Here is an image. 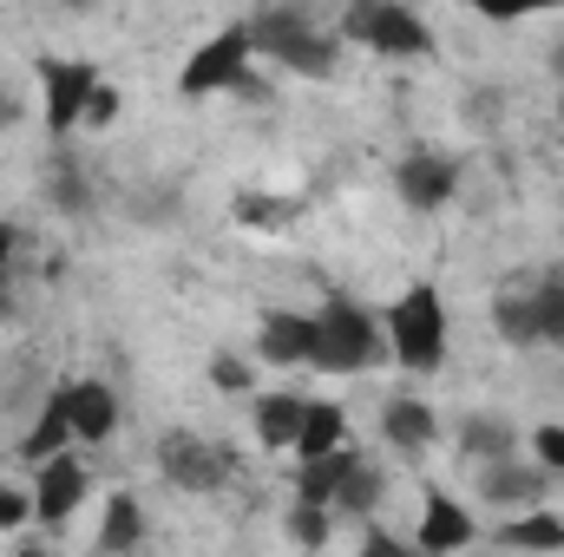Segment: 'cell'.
<instances>
[{"mask_svg":"<svg viewBox=\"0 0 564 557\" xmlns=\"http://www.w3.org/2000/svg\"><path fill=\"white\" fill-rule=\"evenodd\" d=\"M257 59V33H250V20H237V26H217L204 46H191V59L177 66V92L184 99H210V92H230L237 86V73Z\"/></svg>","mask_w":564,"mask_h":557,"instance_id":"obj_5","label":"cell"},{"mask_svg":"<svg viewBox=\"0 0 564 557\" xmlns=\"http://www.w3.org/2000/svg\"><path fill=\"white\" fill-rule=\"evenodd\" d=\"M20 125V99L13 92H0V132H13Z\"/></svg>","mask_w":564,"mask_h":557,"instance_id":"obj_36","label":"cell"},{"mask_svg":"<svg viewBox=\"0 0 564 557\" xmlns=\"http://www.w3.org/2000/svg\"><path fill=\"white\" fill-rule=\"evenodd\" d=\"M139 545H144V505L132 492H112L106 518H99V551H139Z\"/></svg>","mask_w":564,"mask_h":557,"instance_id":"obj_22","label":"cell"},{"mask_svg":"<svg viewBox=\"0 0 564 557\" xmlns=\"http://www.w3.org/2000/svg\"><path fill=\"white\" fill-rule=\"evenodd\" d=\"M86 492H93V479H86V466H79V452H73V446H66V452H53V459H40V472H33V525L66 532V525H73V512L86 505Z\"/></svg>","mask_w":564,"mask_h":557,"instance_id":"obj_8","label":"cell"},{"mask_svg":"<svg viewBox=\"0 0 564 557\" xmlns=\"http://www.w3.org/2000/svg\"><path fill=\"white\" fill-rule=\"evenodd\" d=\"M335 33L368 46V53H381V59H426L433 53V26L401 0H355Z\"/></svg>","mask_w":564,"mask_h":557,"instance_id":"obj_4","label":"cell"},{"mask_svg":"<svg viewBox=\"0 0 564 557\" xmlns=\"http://www.w3.org/2000/svg\"><path fill=\"white\" fill-rule=\"evenodd\" d=\"M361 459V446L355 439H341V446H328V452H315V459H295V499H315V505H328L335 499V485L348 479V466Z\"/></svg>","mask_w":564,"mask_h":557,"instance_id":"obj_16","label":"cell"},{"mask_svg":"<svg viewBox=\"0 0 564 557\" xmlns=\"http://www.w3.org/2000/svg\"><path fill=\"white\" fill-rule=\"evenodd\" d=\"M552 79H558V86H564V40H558V46H552Z\"/></svg>","mask_w":564,"mask_h":557,"instance_id":"obj_37","label":"cell"},{"mask_svg":"<svg viewBox=\"0 0 564 557\" xmlns=\"http://www.w3.org/2000/svg\"><path fill=\"white\" fill-rule=\"evenodd\" d=\"M492 328L506 348H539V315H532V295H499L492 302Z\"/></svg>","mask_w":564,"mask_h":557,"instance_id":"obj_24","label":"cell"},{"mask_svg":"<svg viewBox=\"0 0 564 557\" xmlns=\"http://www.w3.org/2000/svg\"><path fill=\"white\" fill-rule=\"evenodd\" d=\"M375 361H388V328L381 315H368L355 295H328L315 308V361L322 374H368Z\"/></svg>","mask_w":564,"mask_h":557,"instance_id":"obj_2","label":"cell"},{"mask_svg":"<svg viewBox=\"0 0 564 557\" xmlns=\"http://www.w3.org/2000/svg\"><path fill=\"white\" fill-rule=\"evenodd\" d=\"M361 545H368L375 557H394V551H401V538H388V532H361Z\"/></svg>","mask_w":564,"mask_h":557,"instance_id":"obj_35","label":"cell"},{"mask_svg":"<svg viewBox=\"0 0 564 557\" xmlns=\"http://www.w3.org/2000/svg\"><path fill=\"white\" fill-rule=\"evenodd\" d=\"M532 295V315H539V348H564V276L525 288Z\"/></svg>","mask_w":564,"mask_h":557,"instance_id":"obj_26","label":"cell"},{"mask_svg":"<svg viewBox=\"0 0 564 557\" xmlns=\"http://www.w3.org/2000/svg\"><path fill=\"white\" fill-rule=\"evenodd\" d=\"M230 466H237V452H230L224 439H204V433H191V426L158 433V472H164L177 492H224V485H230Z\"/></svg>","mask_w":564,"mask_h":557,"instance_id":"obj_6","label":"cell"},{"mask_svg":"<svg viewBox=\"0 0 564 557\" xmlns=\"http://www.w3.org/2000/svg\"><path fill=\"white\" fill-rule=\"evenodd\" d=\"M33 73H40V92H46V139L66 144L79 125H86V99H93V86H99V66H93V59L40 53Z\"/></svg>","mask_w":564,"mask_h":557,"instance_id":"obj_7","label":"cell"},{"mask_svg":"<svg viewBox=\"0 0 564 557\" xmlns=\"http://www.w3.org/2000/svg\"><path fill=\"white\" fill-rule=\"evenodd\" d=\"M479 20H525V13H552L564 0H466Z\"/></svg>","mask_w":564,"mask_h":557,"instance_id":"obj_29","label":"cell"},{"mask_svg":"<svg viewBox=\"0 0 564 557\" xmlns=\"http://www.w3.org/2000/svg\"><path fill=\"white\" fill-rule=\"evenodd\" d=\"M230 92H237V99H250V106H270V79H263V73H257V66H243V73H237V86H230Z\"/></svg>","mask_w":564,"mask_h":557,"instance_id":"obj_33","label":"cell"},{"mask_svg":"<svg viewBox=\"0 0 564 557\" xmlns=\"http://www.w3.org/2000/svg\"><path fill=\"white\" fill-rule=\"evenodd\" d=\"M558 125H564V92H558Z\"/></svg>","mask_w":564,"mask_h":557,"instance_id":"obj_40","label":"cell"},{"mask_svg":"<svg viewBox=\"0 0 564 557\" xmlns=\"http://www.w3.org/2000/svg\"><path fill=\"white\" fill-rule=\"evenodd\" d=\"M453 190H459V164H453V157H440V151H408V157L394 164V197H401L414 217L446 210V204H453Z\"/></svg>","mask_w":564,"mask_h":557,"instance_id":"obj_9","label":"cell"},{"mask_svg":"<svg viewBox=\"0 0 564 557\" xmlns=\"http://www.w3.org/2000/svg\"><path fill=\"white\" fill-rule=\"evenodd\" d=\"M341 439H348V414H341V401H308V407H302L295 459H315V452H328V446H341Z\"/></svg>","mask_w":564,"mask_h":557,"instance_id":"obj_21","label":"cell"},{"mask_svg":"<svg viewBox=\"0 0 564 557\" xmlns=\"http://www.w3.org/2000/svg\"><path fill=\"white\" fill-rule=\"evenodd\" d=\"M388 328V361L408 368V374H440L446 368V341H453V321H446V302L433 282H414L388 302L381 315Z\"/></svg>","mask_w":564,"mask_h":557,"instance_id":"obj_1","label":"cell"},{"mask_svg":"<svg viewBox=\"0 0 564 557\" xmlns=\"http://www.w3.org/2000/svg\"><path fill=\"white\" fill-rule=\"evenodd\" d=\"M289 538H295L302 551H322V545L335 538V512L315 505V499H295V505H289Z\"/></svg>","mask_w":564,"mask_h":557,"instance_id":"obj_25","label":"cell"},{"mask_svg":"<svg viewBox=\"0 0 564 557\" xmlns=\"http://www.w3.org/2000/svg\"><path fill=\"white\" fill-rule=\"evenodd\" d=\"M237 223H250V230H282V223H295V204L263 197V190H243V197H237Z\"/></svg>","mask_w":564,"mask_h":557,"instance_id":"obj_27","label":"cell"},{"mask_svg":"<svg viewBox=\"0 0 564 557\" xmlns=\"http://www.w3.org/2000/svg\"><path fill=\"white\" fill-rule=\"evenodd\" d=\"M506 452H519V426L499 414H466L459 419V459H473V466H486V459H506Z\"/></svg>","mask_w":564,"mask_h":557,"instance_id":"obj_18","label":"cell"},{"mask_svg":"<svg viewBox=\"0 0 564 557\" xmlns=\"http://www.w3.org/2000/svg\"><path fill=\"white\" fill-rule=\"evenodd\" d=\"M381 439L414 459V452H426V446L440 439V414H433L426 401H414V394H401V401L381 407Z\"/></svg>","mask_w":564,"mask_h":557,"instance_id":"obj_15","label":"cell"},{"mask_svg":"<svg viewBox=\"0 0 564 557\" xmlns=\"http://www.w3.org/2000/svg\"><path fill=\"white\" fill-rule=\"evenodd\" d=\"M73 446V387L59 381V387H46V401H40V414L33 426L20 433V459H53V452H66Z\"/></svg>","mask_w":564,"mask_h":557,"instance_id":"obj_13","label":"cell"},{"mask_svg":"<svg viewBox=\"0 0 564 557\" xmlns=\"http://www.w3.org/2000/svg\"><path fill=\"white\" fill-rule=\"evenodd\" d=\"M532 452H539V466H552V472L564 479V426H558V419L532 426Z\"/></svg>","mask_w":564,"mask_h":557,"instance_id":"obj_31","label":"cell"},{"mask_svg":"<svg viewBox=\"0 0 564 557\" xmlns=\"http://www.w3.org/2000/svg\"><path fill=\"white\" fill-rule=\"evenodd\" d=\"M302 394H257V446L263 452H295V433H302Z\"/></svg>","mask_w":564,"mask_h":557,"instance_id":"obj_17","label":"cell"},{"mask_svg":"<svg viewBox=\"0 0 564 557\" xmlns=\"http://www.w3.org/2000/svg\"><path fill=\"white\" fill-rule=\"evenodd\" d=\"M20 243H26V237H20V223H7V217H0V263H13V250H20Z\"/></svg>","mask_w":564,"mask_h":557,"instance_id":"obj_34","label":"cell"},{"mask_svg":"<svg viewBox=\"0 0 564 557\" xmlns=\"http://www.w3.org/2000/svg\"><path fill=\"white\" fill-rule=\"evenodd\" d=\"M59 7H93V0H59Z\"/></svg>","mask_w":564,"mask_h":557,"instance_id":"obj_38","label":"cell"},{"mask_svg":"<svg viewBox=\"0 0 564 557\" xmlns=\"http://www.w3.org/2000/svg\"><path fill=\"white\" fill-rule=\"evenodd\" d=\"M473 538H479V525L466 518V505H453L446 492H426L421 525H414V551H426V557H446V551H466Z\"/></svg>","mask_w":564,"mask_h":557,"instance_id":"obj_12","label":"cell"},{"mask_svg":"<svg viewBox=\"0 0 564 557\" xmlns=\"http://www.w3.org/2000/svg\"><path fill=\"white\" fill-rule=\"evenodd\" d=\"M112 119H119V86H106V79H99V86H93V99H86V125H93V132H106Z\"/></svg>","mask_w":564,"mask_h":557,"instance_id":"obj_32","label":"cell"},{"mask_svg":"<svg viewBox=\"0 0 564 557\" xmlns=\"http://www.w3.org/2000/svg\"><path fill=\"white\" fill-rule=\"evenodd\" d=\"M381 499H388V479H381V466H375V459L361 452V459L348 466V479L335 485V499H328V512H335V518H368V512H375Z\"/></svg>","mask_w":564,"mask_h":557,"instance_id":"obj_19","label":"cell"},{"mask_svg":"<svg viewBox=\"0 0 564 557\" xmlns=\"http://www.w3.org/2000/svg\"><path fill=\"white\" fill-rule=\"evenodd\" d=\"M552 479H558L552 466L506 452V459H486V466H479V499H486V505H539V499L552 492Z\"/></svg>","mask_w":564,"mask_h":557,"instance_id":"obj_10","label":"cell"},{"mask_svg":"<svg viewBox=\"0 0 564 557\" xmlns=\"http://www.w3.org/2000/svg\"><path fill=\"white\" fill-rule=\"evenodd\" d=\"M492 538H499V545H512V551H558V545H564V518L539 505V512H525V518H506Z\"/></svg>","mask_w":564,"mask_h":557,"instance_id":"obj_23","label":"cell"},{"mask_svg":"<svg viewBox=\"0 0 564 557\" xmlns=\"http://www.w3.org/2000/svg\"><path fill=\"white\" fill-rule=\"evenodd\" d=\"M73 387V439L79 446H106L112 433H119V394H112V381H66Z\"/></svg>","mask_w":564,"mask_h":557,"instance_id":"obj_14","label":"cell"},{"mask_svg":"<svg viewBox=\"0 0 564 557\" xmlns=\"http://www.w3.org/2000/svg\"><path fill=\"white\" fill-rule=\"evenodd\" d=\"M33 518V485H0V532H20Z\"/></svg>","mask_w":564,"mask_h":557,"instance_id":"obj_30","label":"cell"},{"mask_svg":"<svg viewBox=\"0 0 564 557\" xmlns=\"http://www.w3.org/2000/svg\"><path fill=\"white\" fill-rule=\"evenodd\" d=\"M250 33H257V53L276 59L282 73H295V79H328V73L341 66V33L315 26L302 7H270V13H257Z\"/></svg>","mask_w":564,"mask_h":557,"instance_id":"obj_3","label":"cell"},{"mask_svg":"<svg viewBox=\"0 0 564 557\" xmlns=\"http://www.w3.org/2000/svg\"><path fill=\"white\" fill-rule=\"evenodd\" d=\"M257 361L263 368H308L315 361V315L270 308L263 328H257Z\"/></svg>","mask_w":564,"mask_h":557,"instance_id":"obj_11","label":"cell"},{"mask_svg":"<svg viewBox=\"0 0 564 557\" xmlns=\"http://www.w3.org/2000/svg\"><path fill=\"white\" fill-rule=\"evenodd\" d=\"M46 204L59 210V217H93V177L66 157V151H53V164H46Z\"/></svg>","mask_w":564,"mask_h":557,"instance_id":"obj_20","label":"cell"},{"mask_svg":"<svg viewBox=\"0 0 564 557\" xmlns=\"http://www.w3.org/2000/svg\"><path fill=\"white\" fill-rule=\"evenodd\" d=\"M0 295H7V263H0Z\"/></svg>","mask_w":564,"mask_h":557,"instance_id":"obj_39","label":"cell"},{"mask_svg":"<svg viewBox=\"0 0 564 557\" xmlns=\"http://www.w3.org/2000/svg\"><path fill=\"white\" fill-rule=\"evenodd\" d=\"M210 387H217V394H250V387H257V361H243V354H210Z\"/></svg>","mask_w":564,"mask_h":557,"instance_id":"obj_28","label":"cell"}]
</instances>
